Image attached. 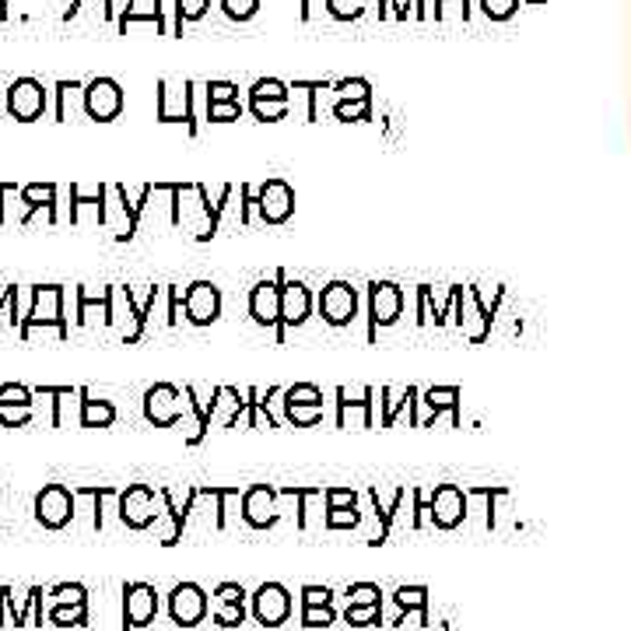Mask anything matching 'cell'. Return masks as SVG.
<instances>
[{
	"label": "cell",
	"mask_w": 631,
	"mask_h": 631,
	"mask_svg": "<svg viewBox=\"0 0 631 631\" xmlns=\"http://www.w3.org/2000/svg\"><path fill=\"white\" fill-rule=\"evenodd\" d=\"M35 327H57L60 340L67 337V319H64V284H35L32 288V305H29V316L22 319V340L32 337Z\"/></svg>",
	"instance_id": "obj_1"
},
{
	"label": "cell",
	"mask_w": 631,
	"mask_h": 631,
	"mask_svg": "<svg viewBox=\"0 0 631 631\" xmlns=\"http://www.w3.org/2000/svg\"><path fill=\"white\" fill-rule=\"evenodd\" d=\"M187 393H179L172 383H158L144 393V418H148L155 428H172L179 421H187L190 404L183 401Z\"/></svg>",
	"instance_id": "obj_2"
},
{
	"label": "cell",
	"mask_w": 631,
	"mask_h": 631,
	"mask_svg": "<svg viewBox=\"0 0 631 631\" xmlns=\"http://www.w3.org/2000/svg\"><path fill=\"white\" fill-rule=\"evenodd\" d=\"M84 113L95 123H113L123 113V88L113 78H95L84 84Z\"/></svg>",
	"instance_id": "obj_3"
},
{
	"label": "cell",
	"mask_w": 631,
	"mask_h": 631,
	"mask_svg": "<svg viewBox=\"0 0 631 631\" xmlns=\"http://www.w3.org/2000/svg\"><path fill=\"white\" fill-rule=\"evenodd\" d=\"M35 519H40L46 530H64L67 522L75 519V492H67L64 484H46V488L35 495Z\"/></svg>",
	"instance_id": "obj_4"
},
{
	"label": "cell",
	"mask_w": 631,
	"mask_h": 631,
	"mask_svg": "<svg viewBox=\"0 0 631 631\" xmlns=\"http://www.w3.org/2000/svg\"><path fill=\"white\" fill-rule=\"evenodd\" d=\"M183 313L193 327H211L222 316V292L211 281H193L183 292Z\"/></svg>",
	"instance_id": "obj_5"
},
{
	"label": "cell",
	"mask_w": 631,
	"mask_h": 631,
	"mask_svg": "<svg viewBox=\"0 0 631 631\" xmlns=\"http://www.w3.org/2000/svg\"><path fill=\"white\" fill-rule=\"evenodd\" d=\"M8 113L18 123H35L46 113V88L35 78H18L8 88Z\"/></svg>",
	"instance_id": "obj_6"
},
{
	"label": "cell",
	"mask_w": 631,
	"mask_h": 631,
	"mask_svg": "<svg viewBox=\"0 0 631 631\" xmlns=\"http://www.w3.org/2000/svg\"><path fill=\"white\" fill-rule=\"evenodd\" d=\"M319 316L330 323V327H348L358 313V292L348 281H330L319 292Z\"/></svg>",
	"instance_id": "obj_7"
},
{
	"label": "cell",
	"mask_w": 631,
	"mask_h": 631,
	"mask_svg": "<svg viewBox=\"0 0 631 631\" xmlns=\"http://www.w3.org/2000/svg\"><path fill=\"white\" fill-rule=\"evenodd\" d=\"M161 495L155 488H148V484H131L126 492H120V519L126 522L131 530H148L155 522V502Z\"/></svg>",
	"instance_id": "obj_8"
},
{
	"label": "cell",
	"mask_w": 631,
	"mask_h": 631,
	"mask_svg": "<svg viewBox=\"0 0 631 631\" xmlns=\"http://www.w3.org/2000/svg\"><path fill=\"white\" fill-rule=\"evenodd\" d=\"M190 95H193L190 81H158V120L161 123H190V131L196 134Z\"/></svg>",
	"instance_id": "obj_9"
},
{
	"label": "cell",
	"mask_w": 631,
	"mask_h": 631,
	"mask_svg": "<svg viewBox=\"0 0 631 631\" xmlns=\"http://www.w3.org/2000/svg\"><path fill=\"white\" fill-rule=\"evenodd\" d=\"M284 281V274H278ZM313 316V292L302 281H284L281 284V327H278V340H284V330L302 327L305 319Z\"/></svg>",
	"instance_id": "obj_10"
},
{
	"label": "cell",
	"mask_w": 631,
	"mask_h": 631,
	"mask_svg": "<svg viewBox=\"0 0 631 631\" xmlns=\"http://www.w3.org/2000/svg\"><path fill=\"white\" fill-rule=\"evenodd\" d=\"M257 207H260V218L267 225H284L295 211V193L284 179H267V183L260 187Z\"/></svg>",
	"instance_id": "obj_11"
},
{
	"label": "cell",
	"mask_w": 631,
	"mask_h": 631,
	"mask_svg": "<svg viewBox=\"0 0 631 631\" xmlns=\"http://www.w3.org/2000/svg\"><path fill=\"white\" fill-rule=\"evenodd\" d=\"M169 615H172L176 624H183V628L201 624L204 615H207V597H204V589L196 586V583H179V586L169 593Z\"/></svg>",
	"instance_id": "obj_12"
},
{
	"label": "cell",
	"mask_w": 631,
	"mask_h": 631,
	"mask_svg": "<svg viewBox=\"0 0 631 631\" xmlns=\"http://www.w3.org/2000/svg\"><path fill=\"white\" fill-rule=\"evenodd\" d=\"M369 313H372V330L390 327L404 313V292L393 281H372L369 284Z\"/></svg>",
	"instance_id": "obj_13"
},
{
	"label": "cell",
	"mask_w": 631,
	"mask_h": 631,
	"mask_svg": "<svg viewBox=\"0 0 631 631\" xmlns=\"http://www.w3.org/2000/svg\"><path fill=\"white\" fill-rule=\"evenodd\" d=\"M158 615V593L148 583H131L123 589V618L131 628H148Z\"/></svg>",
	"instance_id": "obj_14"
},
{
	"label": "cell",
	"mask_w": 631,
	"mask_h": 631,
	"mask_svg": "<svg viewBox=\"0 0 631 631\" xmlns=\"http://www.w3.org/2000/svg\"><path fill=\"white\" fill-rule=\"evenodd\" d=\"M249 316L260 327H281V284L278 281H260L249 292Z\"/></svg>",
	"instance_id": "obj_15"
},
{
	"label": "cell",
	"mask_w": 631,
	"mask_h": 631,
	"mask_svg": "<svg viewBox=\"0 0 631 631\" xmlns=\"http://www.w3.org/2000/svg\"><path fill=\"white\" fill-rule=\"evenodd\" d=\"M252 610H257V618L263 624H281L288 618V610H292V600H288V589L278 586V583H267L257 589V597H252Z\"/></svg>",
	"instance_id": "obj_16"
},
{
	"label": "cell",
	"mask_w": 631,
	"mask_h": 631,
	"mask_svg": "<svg viewBox=\"0 0 631 631\" xmlns=\"http://www.w3.org/2000/svg\"><path fill=\"white\" fill-rule=\"evenodd\" d=\"M431 516H436L442 530L457 527V522L463 519V492L457 488V484H442V488L436 492V498H431Z\"/></svg>",
	"instance_id": "obj_17"
},
{
	"label": "cell",
	"mask_w": 631,
	"mask_h": 631,
	"mask_svg": "<svg viewBox=\"0 0 631 631\" xmlns=\"http://www.w3.org/2000/svg\"><path fill=\"white\" fill-rule=\"evenodd\" d=\"M246 519L260 530L278 519L274 516V495H270V488H263V484H257V488L246 495Z\"/></svg>",
	"instance_id": "obj_18"
},
{
	"label": "cell",
	"mask_w": 631,
	"mask_h": 631,
	"mask_svg": "<svg viewBox=\"0 0 631 631\" xmlns=\"http://www.w3.org/2000/svg\"><path fill=\"white\" fill-rule=\"evenodd\" d=\"M116 421V407L110 401H95L81 390V428H110Z\"/></svg>",
	"instance_id": "obj_19"
},
{
	"label": "cell",
	"mask_w": 631,
	"mask_h": 631,
	"mask_svg": "<svg viewBox=\"0 0 631 631\" xmlns=\"http://www.w3.org/2000/svg\"><path fill=\"white\" fill-rule=\"evenodd\" d=\"M158 4L161 0H131L120 14V29L126 32V25H134V22H155L161 29V8Z\"/></svg>",
	"instance_id": "obj_20"
},
{
	"label": "cell",
	"mask_w": 631,
	"mask_h": 631,
	"mask_svg": "<svg viewBox=\"0 0 631 631\" xmlns=\"http://www.w3.org/2000/svg\"><path fill=\"white\" fill-rule=\"evenodd\" d=\"M22 204L32 207H57V183H29L22 187Z\"/></svg>",
	"instance_id": "obj_21"
},
{
	"label": "cell",
	"mask_w": 631,
	"mask_h": 631,
	"mask_svg": "<svg viewBox=\"0 0 631 631\" xmlns=\"http://www.w3.org/2000/svg\"><path fill=\"white\" fill-rule=\"evenodd\" d=\"M49 604H64V607H88V589L81 583H60L49 589Z\"/></svg>",
	"instance_id": "obj_22"
},
{
	"label": "cell",
	"mask_w": 631,
	"mask_h": 631,
	"mask_svg": "<svg viewBox=\"0 0 631 631\" xmlns=\"http://www.w3.org/2000/svg\"><path fill=\"white\" fill-rule=\"evenodd\" d=\"M49 624H60V628H81L88 624V607H64V604H49Z\"/></svg>",
	"instance_id": "obj_23"
},
{
	"label": "cell",
	"mask_w": 631,
	"mask_h": 631,
	"mask_svg": "<svg viewBox=\"0 0 631 631\" xmlns=\"http://www.w3.org/2000/svg\"><path fill=\"white\" fill-rule=\"evenodd\" d=\"M249 105H252V113H257V120H263V123H274V120H281V116L288 113V99H263V95H252Z\"/></svg>",
	"instance_id": "obj_24"
},
{
	"label": "cell",
	"mask_w": 631,
	"mask_h": 631,
	"mask_svg": "<svg viewBox=\"0 0 631 631\" xmlns=\"http://www.w3.org/2000/svg\"><path fill=\"white\" fill-rule=\"evenodd\" d=\"M284 404H323V393L313 383H295L284 390Z\"/></svg>",
	"instance_id": "obj_25"
},
{
	"label": "cell",
	"mask_w": 631,
	"mask_h": 631,
	"mask_svg": "<svg viewBox=\"0 0 631 631\" xmlns=\"http://www.w3.org/2000/svg\"><path fill=\"white\" fill-rule=\"evenodd\" d=\"M0 404H18V407H35V393L22 383H4L0 386Z\"/></svg>",
	"instance_id": "obj_26"
},
{
	"label": "cell",
	"mask_w": 631,
	"mask_h": 631,
	"mask_svg": "<svg viewBox=\"0 0 631 631\" xmlns=\"http://www.w3.org/2000/svg\"><path fill=\"white\" fill-rule=\"evenodd\" d=\"M211 0H176V22H201V18L207 14Z\"/></svg>",
	"instance_id": "obj_27"
},
{
	"label": "cell",
	"mask_w": 631,
	"mask_h": 631,
	"mask_svg": "<svg viewBox=\"0 0 631 631\" xmlns=\"http://www.w3.org/2000/svg\"><path fill=\"white\" fill-rule=\"evenodd\" d=\"M288 407V421L295 425H316L323 418V404H284Z\"/></svg>",
	"instance_id": "obj_28"
},
{
	"label": "cell",
	"mask_w": 631,
	"mask_h": 631,
	"mask_svg": "<svg viewBox=\"0 0 631 631\" xmlns=\"http://www.w3.org/2000/svg\"><path fill=\"white\" fill-rule=\"evenodd\" d=\"M29 421H32V407L0 404V425H4V428H25Z\"/></svg>",
	"instance_id": "obj_29"
},
{
	"label": "cell",
	"mask_w": 631,
	"mask_h": 631,
	"mask_svg": "<svg viewBox=\"0 0 631 631\" xmlns=\"http://www.w3.org/2000/svg\"><path fill=\"white\" fill-rule=\"evenodd\" d=\"M225 14L232 18V22H249L252 14H257L260 0H222Z\"/></svg>",
	"instance_id": "obj_30"
},
{
	"label": "cell",
	"mask_w": 631,
	"mask_h": 631,
	"mask_svg": "<svg viewBox=\"0 0 631 631\" xmlns=\"http://www.w3.org/2000/svg\"><path fill=\"white\" fill-rule=\"evenodd\" d=\"M207 116L214 123H232L243 116V105H239V99L236 102H207Z\"/></svg>",
	"instance_id": "obj_31"
},
{
	"label": "cell",
	"mask_w": 631,
	"mask_h": 631,
	"mask_svg": "<svg viewBox=\"0 0 631 631\" xmlns=\"http://www.w3.org/2000/svg\"><path fill=\"white\" fill-rule=\"evenodd\" d=\"M425 401H428V407H453V414H457V401H460V390L457 386H446V390H428L425 393Z\"/></svg>",
	"instance_id": "obj_32"
},
{
	"label": "cell",
	"mask_w": 631,
	"mask_h": 631,
	"mask_svg": "<svg viewBox=\"0 0 631 631\" xmlns=\"http://www.w3.org/2000/svg\"><path fill=\"white\" fill-rule=\"evenodd\" d=\"M337 116L348 120V123H351V120H365V116H369V99H365V102L340 99V102H337Z\"/></svg>",
	"instance_id": "obj_33"
},
{
	"label": "cell",
	"mask_w": 631,
	"mask_h": 631,
	"mask_svg": "<svg viewBox=\"0 0 631 631\" xmlns=\"http://www.w3.org/2000/svg\"><path fill=\"white\" fill-rule=\"evenodd\" d=\"M327 8L334 18H358L365 8V0H327Z\"/></svg>",
	"instance_id": "obj_34"
},
{
	"label": "cell",
	"mask_w": 631,
	"mask_h": 631,
	"mask_svg": "<svg viewBox=\"0 0 631 631\" xmlns=\"http://www.w3.org/2000/svg\"><path fill=\"white\" fill-rule=\"evenodd\" d=\"M348 597H351V607H372V604H379V589L372 583H362V586H354Z\"/></svg>",
	"instance_id": "obj_35"
},
{
	"label": "cell",
	"mask_w": 631,
	"mask_h": 631,
	"mask_svg": "<svg viewBox=\"0 0 631 631\" xmlns=\"http://www.w3.org/2000/svg\"><path fill=\"white\" fill-rule=\"evenodd\" d=\"M236 92L239 88L236 84H228V81H211L207 84V102H236Z\"/></svg>",
	"instance_id": "obj_36"
},
{
	"label": "cell",
	"mask_w": 631,
	"mask_h": 631,
	"mask_svg": "<svg viewBox=\"0 0 631 631\" xmlns=\"http://www.w3.org/2000/svg\"><path fill=\"white\" fill-rule=\"evenodd\" d=\"M252 95H263V99H288L284 84L274 81V78H267V81H257V84H252Z\"/></svg>",
	"instance_id": "obj_37"
},
{
	"label": "cell",
	"mask_w": 631,
	"mask_h": 631,
	"mask_svg": "<svg viewBox=\"0 0 631 631\" xmlns=\"http://www.w3.org/2000/svg\"><path fill=\"white\" fill-rule=\"evenodd\" d=\"M302 597H305V607H327L330 604V589L327 586H305V593H302Z\"/></svg>",
	"instance_id": "obj_38"
},
{
	"label": "cell",
	"mask_w": 631,
	"mask_h": 631,
	"mask_svg": "<svg viewBox=\"0 0 631 631\" xmlns=\"http://www.w3.org/2000/svg\"><path fill=\"white\" fill-rule=\"evenodd\" d=\"M334 621V610L327 607H305V624H330Z\"/></svg>",
	"instance_id": "obj_39"
},
{
	"label": "cell",
	"mask_w": 631,
	"mask_h": 631,
	"mask_svg": "<svg viewBox=\"0 0 631 631\" xmlns=\"http://www.w3.org/2000/svg\"><path fill=\"white\" fill-rule=\"evenodd\" d=\"M512 8H516V0H484V11L492 18H509Z\"/></svg>",
	"instance_id": "obj_40"
},
{
	"label": "cell",
	"mask_w": 631,
	"mask_h": 631,
	"mask_svg": "<svg viewBox=\"0 0 631 631\" xmlns=\"http://www.w3.org/2000/svg\"><path fill=\"white\" fill-rule=\"evenodd\" d=\"M396 604H401V607H421L425 604V589H401V593H396Z\"/></svg>",
	"instance_id": "obj_41"
},
{
	"label": "cell",
	"mask_w": 631,
	"mask_h": 631,
	"mask_svg": "<svg viewBox=\"0 0 631 631\" xmlns=\"http://www.w3.org/2000/svg\"><path fill=\"white\" fill-rule=\"evenodd\" d=\"M214 597H218V600H228V604H243V589H239L236 583H222Z\"/></svg>",
	"instance_id": "obj_42"
},
{
	"label": "cell",
	"mask_w": 631,
	"mask_h": 631,
	"mask_svg": "<svg viewBox=\"0 0 631 631\" xmlns=\"http://www.w3.org/2000/svg\"><path fill=\"white\" fill-rule=\"evenodd\" d=\"M375 607H379V604H372V607H348V618L358 621V624H365V621L375 618Z\"/></svg>",
	"instance_id": "obj_43"
},
{
	"label": "cell",
	"mask_w": 631,
	"mask_h": 631,
	"mask_svg": "<svg viewBox=\"0 0 631 631\" xmlns=\"http://www.w3.org/2000/svg\"><path fill=\"white\" fill-rule=\"evenodd\" d=\"M102 4H105V11H110V0H102Z\"/></svg>",
	"instance_id": "obj_44"
}]
</instances>
